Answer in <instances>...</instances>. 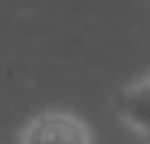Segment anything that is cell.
<instances>
[{
  "label": "cell",
  "instance_id": "7a4b0ae2",
  "mask_svg": "<svg viewBox=\"0 0 150 144\" xmlns=\"http://www.w3.org/2000/svg\"><path fill=\"white\" fill-rule=\"evenodd\" d=\"M115 112L136 136L150 141V75L133 81L130 87L121 90L118 101H115Z\"/></svg>",
  "mask_w": 150,
  "mask_h": 144
},
{
  "label": "cell",
  "instance_id": "6da1fadb",
  "mask_svg": "<svg viewBox=\"0 0 150 144\" xmlns=\"http://www.w3.org/2000/svg\"><path fill=\"white\" fill-rule=\"evenodd\" d=\"M20 144H93V136L78 115L52 109L35 115L26 124Z\"/></svg>",
  "mask_w": 150,
  "mask_h": 144
}]
</instances>
